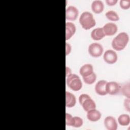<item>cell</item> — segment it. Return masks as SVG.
Returning a JSON list of instances; mask_svg holds the SVG:
<instances>
[{
  "instance_id": "7a4b0ae2",
  "label": "cell",
  "mask_w": 130,
  "mask_h": 130,
  "mask_svg": "<svg viewBox=\"0 0 130 130\" xmlns=\"http://www.w3.org/2000/svg\"><path fill=\"white\" fill-rule=\"evenodd\" d=\"M79 22L82 27L86 30L93 27L96 23L93 15L88 11L84 12L81 14L79 18Z\"/></svg>"
},
{
  "instance_id": "603a6c76",
  "label": "cell",
  "mask_w": 130,
  "mask_h": 130,
  "mask_svg": "<svg viewBox=\"0 0 130 130\" xmlns=\"http://www.w3.org/2000/svg\"><path fill=\"white\" fill-rule=\"evenodd\" d=\"M83 123V119L79 116H74V122L73 124V127H80L82 126Z\"/></svg>"
},
{
  "instance_id": "d6986e66",
  "label": "cell",
  "mask_w": 130,
  "mask_h": 130,
  "mask_svg": "<svg viewBox=\"0 0 130 130\" xmlns=\"http://www.w3.org/2000/svg\"><path fill=\"white\" fill-rule=\"evenodd\" d=\"M130 84L129 82H127L123 84L122 86L120 87V91H121V93L125 96L126 98H130Z\"/></svg>"
},
{
  "instance_id": "6da1fadb",
  "label": "cell",
  "mask_w": 130,
  "mask_h": 130,
  "mask_svg": "<svg viewBox=\"0 0 130 130\" xmlns=\"http://www.w3.org/2000/svg\"><path fill=\"white\" fill-rule=\"evenodd\" d=\"M128 40L129 37L126 32H120L113 39L112 46L115 50H122L126 47Z\"/></svg>"
},
{
  "instance_id": "83f0119b",
  "label": "cell",
  "mask_w": 130,
  "mask_h": 130,
  "mask_svg": "<svg viewBox=\"0 0 130 130\" xmlns=\"http://www.w3.org/2000/svg\"><path fill=\"white\" fill-rule=\"evenodd\" d=\"M117 2V0H106V3L109 6H114Z\"/></svg>"
},
{
  "instance_id": "4316f807",
  "label": "cell",
  "mask_w": 130,
  "mask_h": 130,
  "mask_svg": "<svg viewBox=\"0 0 130 130\" xmlns=\"http://www.w3.org/2000/svg\"><path fill=\"white\" fill-rule=\"evenodd\" d=\"M66 55H68L69 54H70V53L71 51V46L70 45V44H68V43H66Z\"/></svg>"
},
{
  "instance_id": "30bf717a",
  "label": "cell",
  "mask_w": 130,
  "mask_h": 130,
  "mask_svg": "<svg viewBox=\"0 0 130 130\" xmlns=\"http://www.w3.org/2000/svg\"><path fill=\"white\" fill-rule=\"evenodd\" d=\"M107 82L104 80L99 81L95 86V90L97 94L100 95H105L107 94L106 91V84Z\"/></svg>"
},
{
  "instance_id": "8fae6325",
  "label": "cell",
  "mask_w": 130,
  "mask_h": 130,
  "mask_svg": "<svg viewBox=\"0 0 130 130\" xmlns=\"http://www.w3.org/2000/svg\"><path fill=\"white\" fill-rule=\"evenodd\" d=\"M87 119L92 122H95L100 119L101 117V112L96 110L95 109L90 110L87 112Z\"/></svg>"
},
{
  "instance_id": "9c48e42d",
  "label": "cell",
  "mask_w": 130,
  "mask_h": 130,
  "mask_svg": "<svg viewBox=\"0 0 130 130\" xmlns=\"http://www.w3.org/2000/svg\"><path fill=\"white\" fill-rule=\"evenodd\" d=\"M104 125L108 130H116L117 123L114 117L111 116H107L104 119Z\"/></svg>"
},
{
  "instance_id": "9a60e30c",
  "label": "cell",
  "mask_w": 130,
  "mask_h": 130,
  "mask_svg": "<svg viewBox=\"0 0 130 130\" xmlns=\"http://www.w3.org/2000/svg\"><path fill=\"white\" fill-rule=\"evenodd\" d=\"M105 36L103 28L102 27H98L92 30L91 32V38L95 41L100 40Z\"/></svg>"
},
{
  "instance_id": "52a82bcc",
  "label": "cell",
  "mask_w": 130,
  "mask_h": 130,
  "mask_svg": "<svg viewBox=\"0 0 130 130\" xmlns=\"http://www.w3.org/2000/svg\"><path fill=\"white\" fill-rule=\"evenodd\" d=\"M117 54L112 50H108L104 54L103 58L105 62L109 64H113L117 60Z\"/></svg>"
},
{
  "instance_id": "484cf974",
  "label": "cell",
  "mask_w": 130,
  "mask_h": 130,
  "mask_svg": "<svg viewBox=\"0 0 130 130\" xmlns=\"http://www.w3.org/2000/svg\"><path fill=\"white\" fill-rule=\"evenodd\" d=\"M129 103H130V100L129 98L125 99L124 101V107L125 109L128 112H129L130 110V107H129Z\"/></svg>"
},
{
  "instance_id": "44dd1931",
  "label": "cell",
  "mask_w": 130,
  "mask_h": 130,
  "mask_svg": "<svg viewBox=\"0 0 130 130\" xmlns=\"http://www.w3.org/2000/svg\"><path fill=\"white\" fill-rule=\"evenodd\" d=\"M96 78V76L94 72H93L92 74L86 77H83V79L84 82L87 84H91L93 83L95 81Z\"/></svg>"
},
{
  "instance_id": "7c38bea8",
  "label": "cell",
  "mask_w": 130,
  "mask_h": 130,
  "mask_svg": "<svg viewBox=\"0 0 130 130\" xmlns=\"http://www.w3.org/2000/svg\"><path fill=\"white\" fill-rule=\"evenodd\" d=\"M76 28L75 24L72 22L66 23V40L70 39L75 33Z\"/></svg>"
},
{
  "instance_id": "4fadbf2b",
  "label": "cell",
  "mask_w": 130,
  "mask_h": 130,
  "mask_svg": "<svg viewBox=\"0 0 130 130\" xmlns=\"http://www.w3.org/2000/svg\"><path fill=\"white\" fill-rule=\"evenodd\" d=\"M79 72L82 77H86L93 72V67L89 63L85 64L80 68Z\"/></svg>"
},
{
  "instance_id": "f1b7e54d",
  "label": "cell",
  "mask_w": 130,
  "mask_h": 130,
  "mask_svg": "<svg viewBox=\"0 0 130 130\" xmlns=\"http://www.w3.org/2000/svg\"><path fill=\"white\" fill-rule=\"evenodd\" d=\"M66 76L70 75L71 74H72V72H71V69L68 68V67H66Z\"/></svg>"
},
{
  "instance_id": "7402d4cb",
  "label": "cell",
  "mask_w": 130,
  "mask_h": 130,
  "mask_svg": "<svg viewBox=\"0 0 130 130\" xmlns=\"http://www.w3.org/2000/svg\"><path fill=\"white\" fill-rule=\"evenodd\" d=\"M74 122V117L69 113L66 114V124L67 125L73 126Z\"/></svg>"
},
{
  "instance_id": "5bb4252c",
  "label": "cell",
  "mask_w": 130,
  "mask_h": 130,
  "mask_svg": "<svg viewBox=\"0 0 130 130\" xmlns=\"http://www.w3.org/2000/svg\"><path fill=\"white\" fill-rule=\"evenodd\" d=\"M104 8V5L100 0H95L92 2L91 4V9L92 11L96 13L99 14L103 12Z\"/></svg>"
},
{
  "instance_id": "ac0fdd59",
  "label": "cell",
  "mask_w": 130,
  "mask_h": 130,
  "mask_svg": "<svg viewBox=\"0 0 130 130\" xmlns=\"http://www.w3.org/2000/svg\"><path fill=\"white\" fill-rule=\"evenodd\" d=\"M118 122L122 126L128 125L130 122V117L128 114H121L118 118Z\"/></svg>"
},
{
  "instance_id": "e0dca14e",
  "label": "cell",
  "mask_w": 130,
  "mask_h": 130,
  "mask_svg": "<svg viewBox=\"0 0 130 130\" xmlns=\"http://www.w3.org/2000/svg\"><path fill=\"white\" fill-rule=\"evenodd\" d=\"M76 103V99L75 96L72 93L66 92V106L67 107H73Z\"/></svg>"
},
{
  "instance_id": "cb8c5ba5",
  "label": "cell",
  "mask_w": 130,
  "mask_h": 130,
  "mask_svg": "<svg viewBox=\"0 0 130 130\" xmlns=\"http://www.w3.org/2000/svg\"><path fill=\"white\" fill-rule=\"evenodd\" d=\"M120 6L123 9H128L130 7L129 0H120Z\"/></svg>"
},
{
  "instance_id": "5b68a950",
  "label": "cell",
  "mask_w": 130,
  "mask_h": 130,
  "mask_svg": "<svg viewBox=\"0 0 130 130\" xmlns=\"http://www.w3.org/2000/svg\"><path fill=\"white\" fill-rule=\"evenodd\" d=\"M79 14L77 8L73 6H70L66 10V18L67 20L74 21L75 20Z\"/></svg>"
},
{
  "instance_id": "2e32d148",
  "label": "cell",
  "mask_w": 130,
  "mask_h": 130,
  "mask_svg": "<svg viewBox=\"0 0 130 130\" xmlns=\"http://www.w3.org/2000/svg\"><path fill=\"white\" fill-rule=\"evenodd\" d=\"M81 105L82 106L84 110L86 112L90 110L95 109L96 108V104L94 101L91 99V98L86 99L82 103Z\"/></svg>"
},
{
  "instance_id": "3957f363",
  "label": "cell",
  "mask_w": 130,
  "mask_h": 130,
  "mask_svg": "<svg viewBox=\"0 0 130 130\" xmlns=\"http://www.w3.org/2000/svg\"><path fill=\"white\" fill-rule=\"evenodd\" d=\"M67 85L74 91H79L82 87V83L79 77L75 74H71L66 76Z\"/></svg>"
},
{
  "instance_id": "277c9868",
  "label": "cell",
  "mask_w": 130,
  "mask_h": 130,
  "mask_svg": "<svg viewBox=\"0 0 130 130\" xmlns=\"http://www.w3.org/2000/svg\"><path fill=\"white\" fill-rule=\"evenodd\" d=\"M103 47L100 43H93L88 46V53L93 57H98L102 55L103 52Z\"/></svg>"
},
{
  "instance_id": "ba28073f",
  "label": "cell",
  "mask_w": 130,
  "mask_h": 130,
  "mask_svg": "<svg viewBox=\"0 0 130 130\" xmlns=\"http://www.w3.org/2000/svg\"><path fill=\"white\" fill-rule=\"evenodd\" d=\"M105 36H113L117 31V26L114 23L109 22L102 27Z\"/></svg>"
},
{
  "instance_id": "ffe728a7",
  "label": "cell",
  "mask_w": 130,
  "mask_h": 130,
  "mask_svg": "<svg viewBox=\"0 0 130 130\" xmlns=\"http://www.w3.org/2000/svg\"><path fill=\"white\" fill-rule=\"evenodd\" d=\"M105 15L106 17L110 20L113 21H116L119 20V18L118 15L117 14V13L114 11L110 10L107 11Z\"/></svg>"
},
{
  "instance_id": "8992f818",
  "label": "cell",
  "mask_w": 130,
  "mask_h": 130,
  "mask_svg": "<svg viewBox=\"0 0 130 130\" xmlns=\"http://www.w3.org/2000/svg\"><path fill=\"white\" fill-rule=\"evenodd\" d=\"M106 88L107 93L111 95H115L120 92V86L116 82L111 81L107 83Z\"/></svg>"
},
{
  "instance_id": "d4e9b609",
  "label": "cell",
  "mask_w": 130,
  "mask_h": 130,
  "mask_svg": "<svg viewBox=\"0 0 130 130\" xmlns=\"http://www.w3.org/2000/svg\"><path fill=\"white\" fill-rule=\"evenodd\" d=\"M89 98H90V96L87 94L83 93V94H81L79 97V103L80 104V105L82 104V103L84 101H85L86 99Z\"/></svg>"
}]
</instances>
